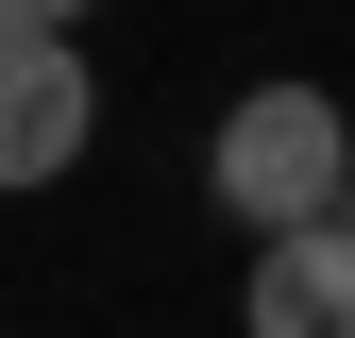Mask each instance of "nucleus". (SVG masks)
I'll list each match as a JSON object with an SVG mask.
<instances>
[{"instance_id": "obj_1", "label": "nucleus", "mask_w": 355, "mask_h": 338, "mask_svg": "<svg viewBox=\"0 0 355 338\" xmlns=\"http://www.w3.org/2000/svg\"><path fill=\"white\" fill-rule=\"evenodd\" d=\"M220 203H237L254 237H322L338 203H355V136H338V102L322 84H254L237 118H220Z\"/></svg>"}, {"instance_id": "obj_2", "label": "nucleus", "mask_w": 355, "mask_h": 338, "mask_svg": "<svg viewBox=\"0 0 355 338\" xmlns=\"http://www.w3.org/2000/svg\"><path fill=\"white\" fill-rule=\"evenodd\" d=\"M85 118H102L85 51H68V34H17V68H0V186H68V169H85Z\"/></svg>"}, {"instance_id": "obj_3", "label": "nucleus", "mask_w": 355, "mask_h": 338, "mask_svg": "<svg viewBox=\"0 0 355 338\" xmlns=\"http://www.w3.org/2000/svg\"><path fill=\"white\" fill-rule=\"evenodd\" d=\"M237 338H355V237H271L254 254V287H237Z\"/></svg>"}, {"instance_id": "obj_4", "label": "nucleus", "mask_w": 355, "mask_h": 338, "mask_svg": "<svg viewBox=\"0 0 355 338\" xmlns=\"http://www.w3.org/2000/svg\"><path fill=\"white\" fill-rule=\"evenodd\" d=\"M0 17H17V34H85L102 0H0Z\"/></svg>"}, {"instance_id": "obj_5", "label": "nucleus", "mask_w": 355, "mask_h": 338, "mask_svg": "<svg viewBox=\"0 0 355 338\" xmlns=\"http://www.w3.org/2000/svg\"><path fill=\"white\" fill-rule=\"evenodd\" d=\"M338 237H355V203H338Z\"/></svg>"}]
</instances>
